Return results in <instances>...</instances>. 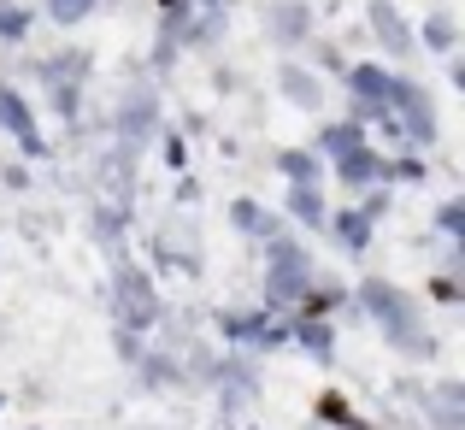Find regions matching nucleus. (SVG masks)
<instances>
[{
    "instance_id": "7ed1b4c3",
    "label": "nucleus",
    "mask_w": 465,
    "mask_h": 430,
    "mask_svg": "<svg viewBox=\"0 0 465 430\" xmlns=\"http://www.w3.org/2000/svg\"><path fill=\"white\" fill-rule=\"evenodd\" d=\"M47 12H54V18H83V12H89V0H47Z\"/></svg>"
},
{
    "instance_id": "f03ea898",
    "label": "nucleus",
    "mask_w": 465,
    "mask_h": 430,
    "mask_svg": "<svg viewBox=\"0 0 465 430\" xmlns=\"http://www.w3.org/2000/svg\"><path fill=\"white\" fill-rule=\"evenodd\" d=\"M301 284H307V277H301V260H295V254H283V277H272V295H283V301H289Z\"/></svg>"
},
{
    "instance_id": "f257e3e1",
    "label": "nucleus",
    "mask_w": 465,
    "mask_h": 430,
    "mask_svg": "<svg viewBox=\"0 0 465 430\" xmlns=\"http://www.w3.org/2000/svg\"><path fill=\"white\" fill-rule=\"evenodd\" d=\"M0 118H6V130H18L24 142H35V130H30V113H24V101H18V95H6V89H0Z\"/></svg>"
},
{
    "instance_id": "20e7f679",
    "label": "nucleus",
    "mask_w": 465,
    "mask_h": 430,
    "mask_svg": "<svg viewBox=\"0 0 465 430\" xmlns=\"http://www.w3.org/2000/svg\"><path fill=\"white\" fill-rule=\"evenodd\" d=\"M0 30H6V35H18V30H24V12H18V6H6V0H0Z\"/></svg>"
}]
</instances>
